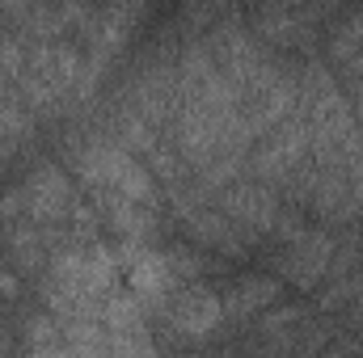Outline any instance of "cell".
Returning <instances> with one entry per match:
<instances>
[{
	"label": "cell",
	"instance_id": "obj_3",
	"mask_svg": "<svg viewBox=\"0 0 363 358\" xmlns=\"http://www.w3.org/2000/svg\"><path fill=\"white\" fill-rule=\"evenodd\" d=\"M68 169L114 241H161L169 207L161 181L135 152L89 127L85 139L68 144Z\"/></svg>",
	"mask_w": 363,
	"mask_h": 358
},
{
	"label": "cell",
	"instance_id": "obj_9",
	"mask_svg": "<svg viewBox=\"0 0 363 358\" xmlns=\"http://www.w3.org/2000/svg\"><path fill=\"white\" fill-rule=\"evenodd\" d=\"M17 346L30 350V354H68L60 316L47 312V308H38L34 316H26V321H21V342H17Z\"/></svg>",
	"mask_w": 363,
	"mask_h": 358
},
{
	"label": "cell",
	"instance_id": "obj_6",
	"mask_svg": "<svg viewBox=\"0 0 363 358\" xmlns=\"http://www.w3.org/2000/svg\"><path fill=\"white\" fill-rule=\"evenodd\" d=\"M220 295H224V325H254L267 308L279 304L283 278L279 274H241L228 287H220Z\"/></svg>",
	"mask_w": 363,
	"mask_h": 358
},
{
	"label": "cell",
	"instance_id": "obj_4",
	"mask_svg": "<svg viewBox=\"0 0 363 358\" xmlns=\"http://www.w3.org/2000/svg\"><path fill=\"white\" fill-rule=\"evenodd\" d=\"M220 325H224V295L216 282H207V274L174 287L152 312V333H169L178 346L211 337Z\"/></svg>",
	"mask_w": 363,
	"mask_h": 358
},
{
	"label": "cell",
	"instance_id": "obj_2",
	"mask_svg": "<svg viewBox=\"0 0 363 358\" xmlns=\"http://www.w3.org/2000/svg\"><path fill=\"white\" fill-rule=\"evenodd\" d=\"M97 236L101 219L68 165H34L0 198V253L21 278H38L64 249Z\"/></svg>",
	"mask_w": 363,
	"mask_h": 358
},
{
	"label": "cell",
	"instance_id": "obj_7",
	"mask_svg": "<svg viewBox=\"0 0 363 358\" xmlns=\"http://www.w3.org/2000/svg\"><path fill=\"white\" fill-rule=\"evenodd\" d=\"M38 127H43V122L34 118V110L26 105V97L0 76V165L13 161V156L38 135Z\"/></svg>",
	"mask_w": 363,
	"mask_h": 358
},
{
	"label": "cell",
	"instance_id": "obj_11",
	"mask_svg": "<svg viewBox=\"0 0 363 358\" xmlns=\"http://www.w3.org/2000/svg\"><path fill=\"white\" fill-rule=\"evenodd\" d=\"M254 8H313L308 0H254Z\"/></svg>",
	"mask_w": 363,
	"mask_h": 358
},
{
	"label": "cell",
	"instance_id": "obj_10",
	"mask_svg": "<svg viewBox=\"0 0 363 358\" xmlns=\"http://www.w3.org/2000/svg\"><path fill=\"white\" fill-rule=\"evenodd\" d=\"M30 4H34V0H0V17H4V21H17Z\"/></svg>",
	"mask_w": 363,
	"mask_h": 358
},
{
	"label": "cell",
	"instance_id": "obj_5",
	"mask_svg": "<svg viewBox=\"0 0 363 358\" xmlns=\"http://www.w3.org/2000/svg\"><path fill=\"white\" fill-rule=\"evenodd\" d=\"M274 274L283 278V287L296 291H317L325 282V274L338 258V228L330 224H296L283 241H274Z\"/></svg>",
	"mask_w": 363,
	"mask_h": 358
},
{
	"label": "cell",
	"instance_id": "obj_8",
	"mask_svg": "<svg viewBox=\"0 0 363 358\" xmlns=\"http://www.w3.org/2000/svg\"><path fill=\"white\" fill-rule=\"evenodd\" d=\"M330 68L342 76H363V8L338 21V30L330 34Z\"/></svg>",
	"mask_w": 363,
	"mask_h": 358
},
{
	"label": "cell",
	"instance_id": "obj_12",
	"mask_svg": "<svg viewBox=\"0 0 363 358\" xmlns=\"http://www.w3.org/2000/svg\"><path fill=\"white\" fill-rule=\"evenodd\" d=\"M359 245H363V232H359Z\"/></svg>",
	"mask_w": 363,
	"mask_h": 358
},
{
	"label": "cell",
	"instance_id": "obj_1",
	"mask_svg": "<svg viewBox=\"0 0 363 358\" xmlns=\"http://www.w3.org/2000/svg\"><path fill=\"white\" fill-rule=\"evenodd\" d=\"M174 139L186 169L203 185H224L250 165V131L237 110V93L203 38H182L178 47V114Z\"/></svg>",
	"mask_w": 363,
	"mask_h": 358
}]
</instances>
